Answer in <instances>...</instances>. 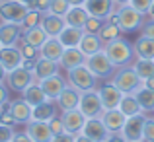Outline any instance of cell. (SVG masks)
Listing matches in <instances>:
<instances>
[{
    "instance_id": "obj_1",
    "label": "cell",
    "mask_w": 154,
    "mask_h": 142,
    "mask_svg": "<svg viewBox=\"0 0 154 142\" xmlns=\"http://www.w3.org/2000/svg\"><path fill=\"white\" fill-rule=\"evenodd\" d=\"M103 51H105V55L111 59V62L115 64V66H133V62L137 60L135 47L123 37L103 45Z\"/></svg>"
},
{
    "instance_id": "obj_2",
    "label": "cell",
    "mask_w": 154,
    "mask_h": 142,
    "mask_svg": "<svg viewBox=\"0 0 154 142\" xmlns=\"http://www.w3.org/2000/svg\"><path fill=\"white\" fill-rule=\"evenodd\" d=\"M109 82L117 88L123 95H131L143 86L140 76L135 72L133 66H117V70L113 72V76L109 78Z\"/></svg>"
},
{
    "instance_id": "obj_3",
    "label": "cell",
    "mask_w": 154,
    "mask_h": 142,
    "mask_svg": "<svg viewBox=\"0 0 154 142\" xmlns=\"http://www.w3.org/2000/svg\"><path fill=\"white\" fill-rule=\"evenodd\" d=\"M66 82L72 88H76L78 92H88V90H96L98 88L100 78H96L94 72L86 64H80V66H74L70 70H66Z\"/></svg>"
},
{
    "instance_id": "obj_4",
    "label": "cell",
    "mask_w": 154,
    "mask_h": 142,
    "mask_svg": "<svg viewBox=\"0 0 154 142\" xmlns=\"http://www.w3.org/2000/svg\"><path fill=\"white\" fill-rule=\"evenodd\" d=\"M117 16V26L121 27L123 33H133V31H140L144 23V16L140 12H137L131 4H123V6H117L115 10Z\"/></svg>"
},
{
    "instance_id": "obj_5",
    "label": "cell",
    "mask_w": 154,
    "mask_h": 142,
    "mask_svg": "<svg viewBox=\"0 0 154 142\" xmlns=\"http://www.w3.org/2000/svg\"><path fill=\"white\" fill-rule=\"evenodd\" d=\"M86 66L90 68V70L94 72V76L100 78V80H109L113 76V72L117 70V66L111 62V59L105 55V51H100V53H96V55H90L86 59Z\"/></svg>"
},
{
    "instance_id": "obj_6",
    "label": "cell",
    "mask_w": 154,
    "mask_h": 142,
    "mask_svg": "<svg viewBox=\"0 0 154 142\" xmlns=\"http://www.w3.org/2000/svg\"><path fill=\"white\" fill-rule=\"evenodd\" d=\"M33 82H35L33 70H29V68H26V66H18V68H14V70H10L6 74V80H4L8 90L16 92V94H22V92Z\"/></svg>"
},
{
    "instance_id": "obj_7",
    "label": "cell",
    "mask_w": 154,
    "mask_h": 142,
    "mask_svg": "<svg viewBox=\"0 0 154 142\" xmlns=\"http://www.w3.org/2000/svg\"><path fill=\"white\" fill-rule=\"evenodd\" d=\"M78 109L88 117V119H92V117H102V113L105 109H103V103H102V97L98 94V88H96V90L82 92Z\"/></svg>"
},
{
    "instance_id": "obj_8",
    "label": "cell",
    "mask_w": 154,
    "mask_h": 142,
    "mask_svg": "<svg viewBox=\"0 0 154 142\" xmlns=\"http://www.w3.org/2000/svg\"><path fill=\"white\" fill-rule=\"evenodd\" d=\"M29 8L18 0H2L0 2V22H14L22 26Z\"/></svg>"
},
{
    "instance_id": "obj_9",
    "label": "cell",
    "mask_w": 154,
    "mask_h": 142,
    "mask_svg": "<svg viewBox=\"0 0 154 142\" xmlns=\"http://www.w3.org/2000/svg\"><path fill=\"white\" fill-rule=\"evenodd\" d=\"M144 123H146V113H144V111L139 113V115L127 117L125 127L121 128V134H123L129 142H139V140H143Z\"/></svg>"
},
{
    "instance_id": "obj_10",
    "label": "cell",
    "mask_w": 154,
    "mask_h": 142,
    "mask_svg": "<svg viewBox=\"0 0 154 142\" xmlns=\"http://www.w3.org/2000/svg\"><path fill=\"white\" fill-rule=\"evenodd\" d=\"M82 134H86L88 138H92L94 142H105L111 132H109V128L105 127L102 117H92V119H86V125H84V128H82Z\"/></svg>"
},
{
    "instance_id": "obj_11",
    "label": "cell",
    "mask_w": 154,
    "mask_h": 142,
    "mask_svg": "<svg viewBox=\"0 0 154 142\" xmlns=\"http://www.w3.org/2000/svg\"><path fill=\"white\" fill-rule=\"evenodd\" d=\"M80 97H82V92H78L76 88H72L70 84H66V86H64V90L60 92V95L55 99V103H57V107H59L60 113L72 111V109H78Z\"/></svg>"
},
{
    "instance_id": "obj_12",
    "label": "cell",
    "mask_w": 154,
    "mask_h": 142,
    "mask_svg": "<svg viewBox=\"0 0 154 142\" xmlns=\"http://www.w3.org/2000/svg\"><path fill=\"white\" fill-rule=\"evenodd\" d=\"M8 109H10V113L14 115L16 125H27L33 119V107H31L23 97H20V99H10L8 101Z\"/></svg>"
},
{
    "instance_id": "obj_13",
    "label": "cell",
    "mask_w": 154,
    "mask_h": 142,
    "mask_svg": "<svg viewBox=\"0 0 154 142\" xmlns=\"http://www.w3.org/2000/svg\"><path fill=\"white\" fill-rule=\"evenodd\" d=\"M23 62V55H22V49L20 45H10V47H0V64L6 68L8 72L14 70V68L22 66Z\"/></svg>"
},
{
    "instance_id": "obj_14",
    "label": "cell",
    "mask_w": 154,
    "mask_h": 142,
    "mask_svg": "<svg viewBox=\"0 0 154 142\" xmlns=\"http://www.w3.org/2000/svg\"><path fill=\"white\" fill-rule=\"evenodd\" d=\"M60 115H63V123H64L66 132H70V134H74V136L82 134V128H84V125H86V119H88V117L84 115L80 109L64 111V113H60Z\"/></svg>"
},
{
    "instance_id": "obj_15",
    "label": "cell",
    "mask_w": 154,
    "mask_h": 142,
    "mask_svg": "<svg viewBox=\"0 0 154 142\" xmlns=\"http://www.w3.org/2000/svg\"><path fill=\"white\" fill-rule=\"evenodd\" d=\"M22 26L14 22H0V43L4 47H10V45H18L22 41Z\"/></svg>"
},
{
    "instance_id": "obj_16",
    "label": "cell",
    "mask_w": 154,
    "mask_h": 142,
    "mask_svg": "<svg viewBox=\"0 0 154 142\" xmlns=\"http://www.w3.org/2000/svg\"><path fill=\"white\" fill-rule=\"evenodd\" d=\"M98 94L102 97V103H103L105 111H107V109H117L119 103H121V99H123V94H121L111 82H105L102 86H98Z\"/></svg>"
},
{
    "instance_id": "obj_17",
    "label": "cell",
    "mask_w": 154,
    "mask_h": 142,
    "mask_svg": "<svg viewBox=\"0 0 154 142\" xmlns=\"http://www.w3.org/2000/svg\"><path fill=\"white\" fill-rule=\"evenodd\" d=\"M84 8L88 10V14H90V16L107 20L109 16L117 10V4L113 2V0H86Z\"/></svg>"
},
{
    "instance_id": "obj_18",
    "label": "cell",
    "mask_w": 154,
    "mask_h": 142,
    "mask_svg": "<svg viewBox=\"0 0 154 142\" xmlns=\"http://www.w3.org/2000/svg\"><path fill=\"white\" fill-rule=\"evenodd\" d=\"M88 56L84 55V51L80 47H66L63 51V56H60L59 64L63 70H70L74 66H80V64H86Z\"/></svg>"
},
{
    "instance_id": "obj_19",
    "label": "cell",
    "mask_w": 154,
    "mask_h": 142,
    "mask_svg": "<svg viewBox=\"0 0 154 142\" xmlns=\"http://www.w3.org/2000/svg\"><path fill=\"white\" fill-rule=\"evenodd\" d=\"M60 70V64L57 60L45 59V56H39L35 60V66H33V76H35V82H41V80L49 78V76L59 74Z\"/></svg>"
},
{
    "instance_id": "obj_20",
    "label": "cell",
    "mask_w": 154,
    "mask_h": 142,
    "mask_svg": "<svg viewBox=\"0 0 154 142\" xmlns=\"http://www.w3.org/2000/svg\"><path fill=\"white\" fill-rule=\"evenodd\" d=\"M26 132L33 138V142H51L55 136L49 123H45V121H29L26 125Z\"/></svg>"
},
{
    "instance_id": "obj_21",
    "label": "cell",
    "mask_w": 154,
    "mask_h": 142,
    "mask_svg": "<svg viewBox=\"0 0 154 142\" xmlns=\"http://www.w3.org/2000/svg\"><path fill=\"white\" fill-rule=\"evenodd\" d=\"M41 27L49 37H59L63 33V29L66 27V20L63 16H55L51 12L43 14V20H41Z\"/></svg>"
},
{
    "instance_id": "obj_22",
    "label": "cell",
    "mask_w": 154,
    "mask_h": 142,
    "mask_svg": "<svg viewBox=\"0 0 154 142\" xmlns=\"http://www.w3.org/2000/svg\"><path fill=\"white\" fill-rule=\"evenodd\" d=\"M66 78H63L60 74H55V76H49V78L41 80L39 82V86L43 88V92H45V95L49 97V99L55 101L57 97L60 95V92L64 90V86H66Z\"/></svg>"
},
{
    "instance_id": "obj_23",
    "label": "cell",
    "mask_w": 154,
    "mask_h": 142,
    "mask_svg": "<svg viewBox=\"0 0 154 142\" xmlns=\"http://www.w3.org/2000/svg\"><path fill=\"white\" fill-rule=\"evenodd\" d=\"M102 121L109 128V132H121V128L125 127V121H127V115L119 109H107L102 113Z\"/></svg>"
},
{
    "instance_id": "obj_24",
    "label": "cell",
    "mask_w": 154,
    "mask_h": 142,
    "mask_svg": "<svg viewBox=\"0 0 154 142\" xmlns=\"http://www.w3.org/2000/svg\"><path fill=\"white\" fill-rule=\"evenodd\" d=\"M55 115H59V107H57V103L53 99H47L33 107V119L31 121H45V123H49Z\"/></svg>"
},
{
    "instance_id": "obj_25",
    "label": "cell",
    "mask_w": 154,
    "mask_h": 142,
    "mask_svg": "<svg viewBox=\"0 0 154 142\" xmlns=\"http://www.w3.org/2000/svg\"><path fill=\"white\" fill-rule=\"evenodd\" d=\"M64 49H66V47L59 41V37H49L41 45L39 53H41V56H45V59H51V60H57V62H59L60 56H63V51H64Z\"/></svg>"
},
{
    "instance_id": "obj_26",
    "label": "cell",
    "mask_w": 154,
    "mask_h": 142,
    "mask_svg": "<svg viewBox=\"0 0 154 142\" xmlns=\"http://www.w3.org/2000/svg\"><path fill=\"white\" fill-rule=\"evenodd\" d=\"M78 47L84 51L86 56H90V55H96V53L103 51V41L98 33H86V31H84V37H82V41H80Z\"/></svg>"
},
{
    "instance_id": "obj_27",
    "label": "cell",
    "mask_w": 154,
    "mask_h": 142,
    "mask_svg": "<svg viewBox=\"0 0 154 142\" xmlns=\"http://www.w3.org/2000/svg\"><path fill=\"white\" fill-rule=\"evenodd\" d=\"M84 37V29L82 27H74V26H66L63 29V33L59 35V41L64 47H78L80 41Z\"/></svg>"
},
{
    "instance_id": "obj_28",
    "label": "cell",
    "mask_w": 154,
    "mask_h": 142,
    "mask_svg": "<svg viewBox=\"0 0 154 142\" xmlns=\"http://www.w3.org/2000/svg\"><path fill=\"white\" fill-rule=\"evenodd\" d=\"M22 97L31 105V107H35V105H39V103H43V101L49 99V97L45 95V92H43V88L39 86V82L29 84V86L22 92Z\"/></svg>"
},
{
    "instance_id": "obj_29",
    "label": "cell",
    "mask_w": 154,
    "mask_h": 142,
    "mask_svg": "<svg viewBox=\"0 0 154 142\" xmlns=\"http://www.w3.org/2000/svg\"><path fill=\"white\" fill-rule=\"evenodd\" d=\"M49 39V35L43 31V27L41 26H37V27H31V29H23V33H22V41L23 43H27V45H31V47H37V49H41V45Z\"/></svg>"
},
{
    "instance_id": "obj_30",
    "label": "cell",
    "mask_w": 154,
    "mask_h": 142,
    "mask_svg": "<svg viewBox=\"0 0 154 142\" xmlns=\"http://www.w3.org/2000/svg\"><path fill=\"white\" fill-rule=\"evenodd\" d=\"M90 14L84 6H70V10L66 12L64 20H66V26H74V27H82L84 29V23L88 22Z\"/></svg>"
},
{
    "instance_id": "obj_31",
    "label": "cell",
    "mask_w": 154,
    "mask_h": 142,
    "mask_svg": "<svg viewBox=\"0 0 154 142\" xmlns=\"http://www.w3.org/2000/svg\"><path fill=\"white\" fill-rule=\"evenodd\" d=\"M133 47H135L137 59H154V39L152 37L140 35V37L133 43Z\"/></svg>"
},
{
    "instance_id": "obj_32",
    "label": "cell",
    "mask_w": 154,
    "mask_h": 142,
    "mask_svg": "<svg viewBox=\"0 0 154 142\" xmlns=\"http://www.w3.org/2000/svg\"><path fill=\"white\" fill-rule=\"evenodd\" d=\"M135 97L140 103V109L144 113H154V90H150L146 86H140L135 92Z\"/></svg>"
},
{
    "instance_id": "obj_33",
    "label": "cell",
    "mask_w": 154,
    "mask_h": 142,
    "mask_svg": "<svg viewBox=\"0 0 154 142\" xmlns=\"http://www.w3.org/2000/svg\"><path fill=\"white\" fill-rule=\"evenodd\" d=\"M121 33H123V31H121V27L117 26L115 22H111V20H105L98 35L102 37L103 45H107V43H111V41H115V39H119Z\"/></svg>"
},
{
    "instance_id": "obj_34",
    "label": "cell",
    "mask_w": 154,
    "mask_h": 142,
    "mask_svg": "<svg viewBox=\"0 0 154 142\" xmlns=\"http://www.w3.org/2000/svg\"><path fill=\"white\" fill-rule=\"evenodd\" d=\"M133 68H135V72L140 76V80H148L154 76V59H137L135 62H133Z\"/></svg>"
},
{
    "instance_id": "obj_35",
    "label": "cell",
    "mask_w": 154,
    "mask_h": 142,
    "mask_svg": "<svg viewBox=\"0 0 154 142\" xmlns=\"http://www.w3.org/2000/svg\"><path fill=\"white\" fill-rule=\"evenodd\" d=\"M119 111H123L127 117H133V115H139V113H143V109H140V103L137 101V97L135 94H131V95H123V99H121V103H119Z\"/></svg>"
},
{
    "instance_id": "obj_36",
    "label": "cell",
    "mask_w": 154,
    "mask_h": 142,
    "mask_svg": "<svg viewBox=\"0 0 154 142\" xmlns=\"http://www.w3.org/2000/svg\"><path fill=\"white\" fill-rule=\"evenodd\" d=\"M41 20H43V14H41V12L29 8V10H27V14H26V18H23V22H22V29H31V27L41 26Z\"/></svg>"
},
{
    "instance_id": "obj_37",
    "label": "cell",
    "mask_w": 154,
    "mask_h": 142,
    "mask_svg": "<svg viewBox=\"0 0 154 142\" xmlns=\"http://www.w3.org/2000/svg\"><path fill=\"white\" fill-rule=\"evenodd\" d=\"M70 10V2L68 0H51V6H49V12L55 16H66V12Z\"/></svg>"
},
{
    "instance_id": "obj_38",
    "label": "cell",
    "mask_w": 154,
    "mask_h": 142,
    "mask_svg": "<svg viewBox=\"0 0 154 142\" xmlns=\"http://www.w3.org/2000/svg\"><path fill=\"white\" fill-rule=\"evenodd\" d=\"M18 45H20V49H22L23 60H33V62H35V60L41 56V53H39L37 47H31V45H27V43H23V41H20Z\"/></svg>"
},
{
    "instance_id": "obj_39",
    "label": "cell",
    "mask_w": 154,
    "mask_h": 142,
    "mask_svg": "<svg viewBox=\"0 0 154 142\" xmlns=\"http://www.w3.org/2000/svg\"><path fill=\"white\" fill-rule=\"evenodd\" d=\"M103 22H105V20H102V18L90 16V18H88V22L84 23V31H86V33H100V29H102Z\"/></svg>"
},
{
    "instance_id": "obj_40",
    "label": "cell",
    "mask_w": 154,
    "mask_h": 142,
    "mask_svg": "<svg viewBox=\"0 0 154 142\" xmlns=\"http://www.w3.org/2000/svg\"><path fill=\"white\" fill-rule=\"evenodd\" d=\"M49 127H51L53 134H63V132H66L64 123H63V115H55L53 117V119L49 121Z\"/></svg>"
},
{
    "instance_id": "obj_41",
    "label": "cell",
    "mask_w": 154,
    "mask_h": 142,
    "mask_svg": "<svg viewBox=\"0 0 154 142\" xmlns=\"http://www.w3.org/2000/svg\"><path fill=\"white\" fill-rule=\"evenodd\" d=\"M129 4H131L137 12H140L143 16H146L148 10H150V6H152V0H129Z\"/></svg>"
},
{
    "instance_id": "obj_42",
    "label": "cell",
    "mask_w": 154,
    "mask_h": 142,
    "mask_svg": "<svg viewBox=\"0 0 154 142\" xmlns=\"http://www.w3.org/2000/svg\"><path fill=\"white\" fill-rule=\"evenodd\" d=\"M144 142H154V117H146L144 123V132H143Z\"/></svg>"
},
{
    "instance_id": "obj_43",
    "label": "cell",
    "mask_w": 154,
    "mask_h": 142,
    "mask_svg": "<svg viewBox=\"0 0 154 142\" xmlns=\"http://www.w3.org/2000/svg\"><path fill=\"white\" fill-rule=\"evenodd\" d=\"M0 123L8 125V127H14V125H16V119H14V115L10 113V109H8V103L4 105V107H0Z\"/></svg>"
},
{
    "instance_id": "obj_44",
    "label": "cell",
    "mask_w": 154,
    "mask_h": 142,
    "mask_svg": "<svg viewBox=\"0 0 154 142\" xmlns=\"http://www.w3.org/2000/svg\"><path fill=\"white\" fill-rule=\"evenodd\" d=\"M14 134H16L14 127H8V125L0 123V142H12Z\"/></svg>"
},
{
    "instance_id": "obj_45",
    "label": "cell",
    "mask_w": 154,
    "mask_h": 142,
    "mask_svg": "<svg viewBox=\"0 0 154 142\" xmlns=\"http://www.w3.org/2000/svg\"><path fill=\"white\" fill-rule=\"evenodd\" d=\"M140 35L154 39V20H144L143 27H140Z\"/></svg>"
},
{
    "instance_id": "obj_46",
    "label": "cell",
    "mask_w": 154,
    "mask_h": 142,
    "mask_svg": "<svg viewBox=\"0 0 154 142\" xmlns=\"http://www.w3.org/2000/svg\"><path fill=\"white\" fill-rule=\"evenodd\" d=\"M49 6H51V0H33L31 8L33 10H39L41 14H47L49 12Z\"/></svg>"
},
{
    "instance_id": "obj_47",
    "label": "cell",
    "mask_w": 154,
    "mask_h": 142,
    "mask_svg": "<svg viewBox=\"0 0 154 142\" xmlns=\"http://www.w3.org/2000/svg\"><path fill=\"white\" fill-rule=\"evenodd\" d=\"M10 101V94H8V86L4 82H0V107H4V105Z\"/></svg>"
},
{
    "instance_id": "obj_48",
    "label": "cell",
    "mask_w": 154,
    "mask_h": 142,
    "mask_svg": "<svg viewBox=\"0 0 154 142\" xmlns=\"http://www.w3.org/2000/svg\"><path fill=\"white\" fill-rule=\"evenodd\" d=\"M74 138L76 136L70 134V132H63V134H55L51 142H74Z\"/></svg>"
},
{
    "instance_id": "obj_49",
    "label": "cell",
    "mask_w": 154,
    "mask_h": 142,
    "mask_svg": "<svg viewBox=\"0 0 154 142\" xmlns=\"http://www.w3.org/2000/svg\"><path fill=\"white\" fill-rule=\"evenodd\" d=\"M12 142H33V138H31V136L23 131V132H16L14 138H12Z\"/></svg>"
},
{
    "instance_id": "obj_50",
    "label": "cell",
    "mask_w": 154,
    "mask_h": 142,
    "mask_svg": "<svg viewBox=\"0 0 154 142\" xmlns=\"http://www.w3.org/2000/svg\"><path fill=\"white\" fill-rule=\"evenodd\" d=\"M105 142H129V140L125 138L121 132H111V134H109V138L105 140Z\"/></svg>"
},
{
    "instance_id": "obj_51",
    "label": "cell",
    "mask_w": 154,
    "mask_h": 142,
    "mask_svg": "<svg viewBox=\"0 0 154 142\" xmlns=\"http://www.w3.org/2000/svg\"><path fill=\"white\" fill-rule=\"evenodd\" d=\"M74 142H94V140H92V138H88L86 134H78V136L74 138Z\"/></svg>"
},
{
    "instance_id": "obj_52",
    "label": "cell",
    "mask_w": 154,
    "mask_h": 142,
    "mask_svg": "<svg viewBox=\"0 0 154 142\" xmlns=\"http://www.w3.org/2000/svg\"><path fill=\"white\" fill-rule=\"evenodd\" d=\"M143 86H146V88H150V90H154V76H152V78H148V80H144Z\"/></svg>"
},
{
    "instance_id": "obj_53",
    "label": "cell",
    "mask_w": 154,
    "mask_h": 142,
    "mask_svg": "<svg viewBox=\"0 0 154 142\" xmlns=\"http://www.w3.org/2000/svg\"><path fill=\"white\" fill-rule=\"evenodd\" d=\"M6 74H8V70L2 66V64H0V82H4V80H6Z\"/></svg>"
},
{
    "instance_id": "obj_54",
    "label": "cell",
    "mask_w": 154,
    "mask_h": 142,
    "mask_svg": "<svg viewBox=\"0 0 154 142\" xmlns=\"http://www.w3.org/2000/svg\"><path fill=\"white\" fill-rule=\"evenodd\" d=\"M68 2H70V6H84L86 0H68Z\"/></svg>"
},
{
    "instance_id": "obj_55",
    "label": "cell",
    "mask_w": 154,
    "mask_h": 142,
    "mask_svg": "<svg viewBox=\"0 0 154 142\" xmlns=\"http://www.w3.org/2000/svg\"><path fill=\"white\" fill-rule=\"evenodd\" d=\"M148 18H150V20H154V0H152V6H150V10H148Z\"/></svg>"
},
{
    "instance_id": "obj_56",
    "label": "cell",
    "mask_w": 154,
    "mask_h": 142,
    "mask_svg": "<svg viewBox=\"0 0 154 142\" xmlns=\"http://www.w3.org/2000/svg\"><path fill=\"white\" fill-rule=\"evenodd\" d=\"M18 2H22V4H26L27 8H31V4H33V0H18Z\"/></svg>"
},
{
    "instance_id": "obj_57",
    "label": "cell",
    "mask_w": 154,
    "mask_h": 142,
    "mask_svg": "<svg viewBox=\"0 0 154 142\" xmlns=\"http://www.w3.org/2000/svg\"><path fill=\"white\" fill-rule=\"evenodd\" d=\"M117 6H123V4H129V0H113Z\"/></svg>"
},
{
    "instance_id": "obj_58",
    "label": "cell",
    "mask_w": 154,
    "mask_h": 142,
    "mask_svg": "<svg viewBox=\"0 0 154 142\" xmlns=\"http://www.w3.org/2000/svg\"><path fill=\"white\" fill-rule=\"evenodd\" d=\"M139 142H144V140H139Z\"/></svg>"
},
{
    "instance_id": "obj_59",
    "label": "cell",
    "mask_w": 154,
    "mask_h": 142,
    "mask_svg": "<svg viewBox=\"0 0 154 142\" xmlns=\"http://www.w3.org/2000/svg\"><path fill=\"white\" fill-rule=\"evenodd\" d=\"M0 47H2V43H0Z\"/></svg>"
},
{
    "instance_id": "obj_60",
    "label": "cell",
    "mask_w": 154,
    "mask_h": 142,
    "mask_svg": "<svg viewBox=\"0 0 154 142\" xmlns=\"http://www.w3.org/2000/svg\"><path fill=\"white\" fill-rule=\"evenodd\" d=\"M0 2H2V0H0Z\"/></svg>"
}]
</instances>
